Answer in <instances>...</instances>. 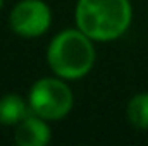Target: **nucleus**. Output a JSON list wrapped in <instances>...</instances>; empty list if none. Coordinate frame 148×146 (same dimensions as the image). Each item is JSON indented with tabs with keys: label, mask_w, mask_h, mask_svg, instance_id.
<instances>
[{
	"label": "nucleus",
	"mask_w": 148,
	"mask_h": 146,
	"mask_svg": "<svg viewBox=\"0 0 148 146\" xmlns=\"http://www.w3.org/2000/svg\"><path fill=\"white\" fill-rule=\"evenodd\" d=\"M133 7L129 0H77L76 24L93 41H114L131 26Z\"/></svg>",
	"instance_id": "nucleus-1"
},
{
	"label": "nucleus",
	"mask_w": 148,
	"mask_h": 146,
	"mask_svg": "<svg viewBox=\"0 0 148 146\" xmlns=\"http://www.w3.org/2000/svg\"><path fill=\"white\" fill-rule=\"evenodd\" d=\"M93 40L79 28L64 29L52 38L47 50V62L52 72L66 81L84 77L95 64Z\"/></svg>",
	"instance_id": "nucleus-2"
},
{
	"label": "nucleus",
	"mask_w": 148,
	"mask_h": 146,
	"mask_svg": "<svg viewBox=\"0 0 148 146\" xmlns=\"http://www.w3.org/2000/svg\"><path fill=\"white\" fill-rule=\"evenodd\" d=\"M31 112L48 122L69 115L74 107V95L62 77H41L33 83L28 96Z\"/></svg>",
	"instance_id": "nucleus-3"
},
{
	"label": "nucleus",
	"mask_w": 148,
	"mask_h": 146,
	"mask_svg": "<svg viewBox=\"0 0 148 146\" xmlns=\"http://www.w3.org/2000/svg\"><path fill=\"white\" fill-rule=\"evenodd\" d=\"M52 23L50 7L43 0H21L9 16L10 29L21 38H38L45 35Z\"/></svg>",
	"instance_id": "nucleus-4"
},
{
	"label": "nucleus",
	"mask_w": 148,
	"mask_h": 146,
	"mask_svg": "<svg viewBox=\"0 0 148 146\" xmlns=\"http://www.w3.org/2000/svg\"><path fill=\"white\" fill-rule=\"evenodd\" d=\"M50 138L52 132L48 120L33 112L26 119H23L14 131V141L19 146H45L50 143Z\"/></svg>",
	"instance_id": "nucleus-5"
},
{
	"label": "nucleus",
	"mask_w": 148,
	"mask_h": 146,
	"mask_svg": "<svg viewBox=\"0 0 148 146\" xmlns=\"http://www.w3.org/2000/svg\"><path fill=\"white\" fill-rule=\"evenodd\" d=\"M31 113V107L19 95H3L0 98V126H17Z\"/></svg>",
	"instance_id": "nucleus-6"
},
{
	"label": "nucleus",
	"mask_w": 148,
	"mask_h": 146,
	"mask_svg": "<svg viewBox=\"0 0 148 146\" xmlns=\"http://www.w3.org/2000/svg\"><path fill=\"white\" fill-rule=\"evenodd\" d=\"M126 117L134 129H148V93H138L127 102Z\"/></svg>",
	"instance_id": "nucleus-7"
},
{
	"label": "nucleus",
	"mask_w": 148,
	"mask_h": 146,
	"mask_svg": "<svg viewBox=\"0 0 148 146\" xmlns=\"http://www.w3.org/2000/svg\"><path fill=\"white\" fill-rule=\"evenodd\" d=\"M2 7H3V0H0V10H2Z\"/></svg>",
	"instance_id": "nucleus-8"
}]
</instances>
